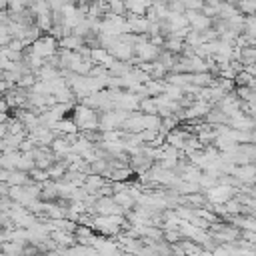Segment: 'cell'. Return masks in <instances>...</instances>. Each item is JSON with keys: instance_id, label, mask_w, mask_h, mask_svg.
<instances>
[{"instance_id": "6da1fadb", "label": "cell", "mask_w": 256, "mask_h": 256, "mask_svg": "<svg viewBox=\"0 0 256 256\" xmlns=\"http://www.w3.org/2000/svg\"><path fill=\"white\" fill-rule=\"evenodd\" d=\"M238 10L244 14H256V0H238Z\"/></svg>"}]
</instances>
